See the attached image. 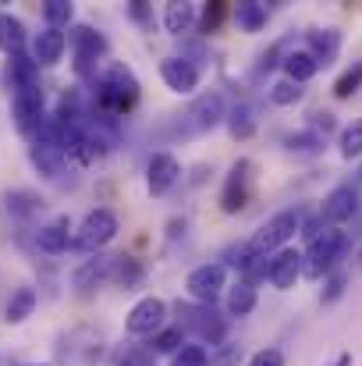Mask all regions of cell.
<instances>
[{"label":"cell","instance_id":"7bdbcfd3","mask_svg":"<svg viewBox=\"0 0 362 366\" xmlns=\"http://www.w3.org/2000/svg\"><path fill=\"white\" fill-rule=\"evenodd\" d=\"M248 366H284V352L273 349V345H270V349H259V352L248 360Z\"/></svg>","mask_w":362,"mask_h":366},{"label":"cell","instance_id":"c3c4849f","mask_svg":"<svg viewBox=\"0 0 362 366\" xmlns=\"http://www.w3.org/2000/svg\"><path fill=\"white\" fill-rule=\"evenodd\" d=\"M359 174H362V171H359Z\"/></svg>","mask_w":362,"mask_h":366},{"label":"cell","instance_id":"4316f807","mask_svg":"<svg viewBox=\"0 0 362 366\" xmlns=\"http://www.w3.org/2000/svg\"><path fill=\"white\" fill-rule=\"evenodd\" d=\"M231 14H235L241 32H259V29L266 25V18H270L266 4H259V0H241V4L231 7Z\"/></svg>","mask_w":362,"mask_h":366},{"label":"cell","instance_id":"bcb514c9","mask_svg":"<svg viewBox=\"0 0 362 366\" xmlns=\"http://www.w3.org/2000/svg\"><path fill=\"white\" fill-rule=\"evenodd\" d=\"M25 366H50V363H25Z\"/></svg>","mask_w":362,"mask_h":366},{"label":"cell","instance_id":"6da1fadb","mask_svg":"<svg viewBox=\"0 0 362 366\" xmlns=\"http://www.w3.org/2000/svg\"><path fill=\"white\" fill-rule=\"evenodd\" d=\"M89 86H93V114L100 118H118L139 100V79L121 61H104Z\"/></svg>","mask_w":362,"mask_h":366},{"label":"cell","instance_id":"7c38bea8","mask_svg":"<svg viewBox=\"0 0 362 366\" xmlns=\"http://www.w3.org/2000/svg\"><path fill=\"white\" fill-rule=\"evenodd\" d=\"M160 79H164V86L171 89V93H178V97H192L196 89H199V79H203V71L192 64V61H185V57H164L160 61Z\"/></svg>","mask_w":362,"mask_h":366},{"label":"cell","instance_id":"8fae6325","mask_svg":"<svg viewBox=\"0 0 362 366\" xmlns=\"http://www.w3.org/2000/svg\"><path fill=\"white\" fill-rule=\"evenodd\" d=\"M248 185H252V160H235L228 178H224V189H221V210L224 214H238L248 203Z\"/></svg>","mask_w":362,"mask_h":366},{"label":"cell","instance_id":"e575fe53","mask_svg":"<svg viewBox=\"0 0 362 366\" xmlns=\"http://www.w3.org/2000/svg\"><path fill=\"white\" fill-rule=\"evenodd\" d=\"M359 89H362V61H356V64L334 82V97H338V100H348V97L359 93Z\"/></svg>","mask_w":362,"mask_h":366},{"label":"cell","instance_id":"ffe728a7","mask_svg":"<svg viewBox=\"0 0 362 366\" xmlns=\"http://www.w3.org/2000/svg\"><path fill=\"white\" fill-rule=\"evenodd\" d=\"M306 50L320 61V68H327L341 50V32L338 29H313V32H306Z\"/></svg>","mask_w":362,"mask_h":366},{"label":"cell","instance_id":"7dc6e473","mask_svg":"<svg viewBox=\"0 0 362 366\" xmlns=\"http://www.w3.org/2000/svg\"><path fill=\"white\" fill-rule=\"evenodd\" d=\"M359 263H362V249H359Z\"/></svg>","mask_w":362,"mask_h":366},{"label":"cell","instance_id":"ee69618b","mask_svg":"<svg viewBox=\"0 0 362 366\" xmlns=\"http://www.w3.org/2000/svg\"><path fill=\"white\" fill-rule=\"evenodd\" d=\"M128 14H131L142 29H153V11H149L142 0H131V4H128Z\"/></svg>","mask_w":362,"mask_h":366},{"label":"cell","instance_id":"ac0fdd59","mask_svg":"<svg viewBox=\"0 0 362 366\" xmlns=\"http://www.w3.org/2000/svg\"><path fill=\"white\" fill-rule=\"evenodd\" d=\"M71 221L68 217H57V221H50V224H43L39 232H36V249L39 252H46V256H61V252H68V245H71Z\"/></svg>","mask_w":362,"mask_h":366},{"label":"cell","instance_id":"4dcf8cb0","mask_svg":"<svg viewBox=\"0 0 362 366\" xmlns=\"http://www.w3.org/2000/svg\"><path fill=\"white\" fill-rule=\"evenodd\" d=\"M71 18H75V4H68V0H46L43 4V21H46V29H68L71 25Z\"/></svg>","mask_w":362,"mask_h":366},{"label":"cell","instance_id":"f35d334b","mask_svg":"<svg viewBox=\"0 0 362 366\" xmlns=\"http://www.w3.org/2000/svg\"><path fill=\"white\" fill-rule=\"evenodd\" d=\"M341 153H345L348 160L362 153V118L359 122H352L345 132H341Z\"/></svg>","mask_w":362,"mask_h":366},{"label":"cell","instance_id":"cb8c5ba5","mask_svg":"<svg viewBox=\"0 0 362 366\" xmlns=\"http://www.w3.org/2000/svg\"><path fill=\"white\" fill-rule=\"evenodd\" d=\"M316 71H320V61H316L309 50H288V57H284V75H288V82L302 86V82H309Z\"/></svg>","mask_w":362,"mask_h":366},{"label":"cell","instance_id":"2e32d148","mask_svg":"<svg viewBox=\"0 0 362 366\" xmlns=\"http://www.w3.org/2000/svg\"><path fill=\"white\" fill-rule=\"evenodd\" d=\"M111 274H114V256H107V252H93L89 259H82V263L75 267L71 285H75L79 292H93V288H100L104 281H111Z\"/></svg>","mask_w":362,"mask_h":366},{"label":"cell","instance_id":"d4e9b609","mask_svg":"<svg viewBox=\"0 0 362 366\" xmlns=\"http://www.w3.org/2000/svg\"><path fill=\"white\" fill-rule=\"evenodd\" d=\"M284 149H288L291 157H320V153L327 149V139L316 135L313 128H298V132L284 135Z\"/></svg>","mask_w":362,"mask_h":366},{"label":"cell","instance_id":"5b68a950","mask_svg":"<svg viewBox=\"0 0 362 366\" xmlns=\"http://www.w3.org/2000/svg\"><path fill=\"white\" fill-rule=\"evenodd\" d=\"M352 249V235L341 232V228H327L320 239H313L306 256H302V274L306 277H323V274H334L338 263L348 256Z\"/></svg>","mask_w":362,"mask_h":366},{"label":"cell","instance_id":"836d02e7","mask_svg":"<svg viewBox=\"0 0 362 366\" xmlns=\"http://www.w3.org/2000/svg\"><path fill=\"white\" fill-rule=\"evenodd\" d=\"M302 86H295V82H288V79H281V82H273L270 86V104H277V107H291V104H298L302 100Z\"/></svg>","mask_w":362,"mask_h":366},{"label":"cell","instance_id":"3957f363","mask_svg":"<svg viewBox=\"0 0 362 366\" xmlns=\"http://www.w3.org/2000/svg\"><path fill=\"white\" fill-rule=\"evenodd\" d=\"M295 232H302V210L298 207H288V210H277L248 242H241V267L252 263V259H263V256H273L277 249L295 239ZM238 267V270H241Z\"/></svg>","mask_w":362,"mask_h":366},{"label":"cell","instance_id":"52a82bcc","mask_svg":"<svg viewBox=\"0 0 362 366\" xmlns=\"http://www.w3.org/2000/svg\"><path fill=\"white\" fill-rule=\"evenodd\" d=\"M118 232H121L118 214L111 207H96V210H89L82 217L79 232L71 235V249H79V252H104V245L114 242Z\"/></svg>","mask_w":362,"mask_h":366},{"label":"cell","instance_id":"277c9868","mask_svg":"<svg viewBox=\"0 0 362 366\" xmlns=\"http://www.w3.org/2000/svg\"><path fill=\"white\" fill-rule=\"evenodd\" d=\"M178 327L181 331H192L199 338V345H224L228 342V327H231V317L221 313L217 306H199V302H178Z\"/></svg>","mask_w":362,"mask_h":366},{"label":"cell","instance_id":"8992f818","mask_svg":"<svg viewBox=\"0 0 362 366\" xmlns=\"http://www.w3.org/2000/svg\"><path fill=\"white\" fill-rule=\"evenodd\" d=\"M107 50H111L107 36L96 32L93 25H75L71 29V54H75V75L79 79L93 82L100 64H104V57H107Z\"/></svg>","mask_w":362,"mask_h":366},{"label":"cell","instance_id":"7a4b0ae2","mask_svg":"<svg viewBox=\"0 0 362 366\" xmlns=\"http://www.w3.org/2000/svg\"><path fill=\"white\" fill-rule=\"evenodd\" d=\"M224 118H228L224 97H221V93H203V97H196L181 114H174L171 122L164 124L160 135H167V139H192V135L213 132Z\"/></svg>","mask_w":362,"mask_h":366},{"label":"cell","instance_id":"b9f144b4","mask_svg":"<svg viewBox=\"0 0 362 366\" xmlns=\"http://www.w3.org/2000/svg\"><path fill=\"white\" fill-rule=\"evenodd\" d=\"M309 128L327 139V135L334 132V114H331V111H313V114H309Z\"/></svg>","mask_w":362,"mask_h":366},{"label":"cell","instance_id":"5bb4252c","mask_svg":"<svg viewBox=\"0 0 362 366\" xmlns=\"http://www.w3.org/2000/svg\"><path fill=\"white\" fill-rule=\"evenodd\" d=\"M356 214H359V189H356V185H338V189L323 199V207H320V221H323L327 228L345 224V221H352Z\"/></svg>","mask_w":362,"mask_h":366},{"label":"cell","instance_id":"d590c367","mask_svg":"<svg viewBox=\"0 0 362 366\" xmlns=\"http://www.w3.org/2000/svg\"><path fill=\"white\" fill-rule=\"evenodd\" d=\"M228 11H231V7H228L224 0L206 4V7H203V18H199V29H203L206 36H210V32H217V29H221V21L228 18Z\"/></svg>","mask_w":362,"mask_h":366},{"label":"cell","instance_id":"d6a6232c","mask_svg":"<svg viewBox=\"0 0 362 366\" xmlns=\"http://www.w3.org/2000/svg\"><path fill=\"white\" fill-rule=\"evenodd\" d=\"M284 57H288V39H277L270 50L259 54V61H256V68H252V79H263L273 64H284Z\"/></svg>","mask_w":362,"mask_h":366},{"label":"cell","instance_id":"f546056e","mask_svg":"<svg viewBox=\"0 0 362 366\" xmlns=\"http://www.w3.org/2000/svg\"><path fill=\"white\" fill-rule=\"evenodd\" d=\"M224 122H228V132H231L235 139H248V135L256 132V107H252V104H235Z\"/></svg>","mask_w":362,"mask_h":366},{"label":"cell","instance_id":"ab89813d","mask_svg":"<svg viewBox=\"0 0 362 366\" xmlns=\"http://www.w3.org/2000/svg\"><path fill=\"white\" fill-rule=\"evenodd\" d=\"M238 363H241V345L224 342V345H217L210 352V366H238Z\"/></svg>","mask_w":362,"mask_h":366},{"label":"cell","instance_id":"9a60e30c","mask_svg":"<svg viewBox=\"0 0 362 366\" xmlns=\"http://www.w3.org/2000/svg\"><path fill=\"white\" fill-rule=\"evenodd\" d=\"M298 274H302V252L298 249H277L273 256H266V281L273 285V288H281V292H288L295 281H298Z\"/></svg>","mask_w":362,"mask_h":366},{"label":"cell","instance_id":"1f68e13d","mask_svg":"<svg viewBox=\"0 0 362 366\" xmlns=\"http://www.w3.org/2000/svg\"><path fill=\"white\" fill-rule=\"evenodd\" d=\"M181 345H185V331H181L178 324H167L164 331H156V335L149 338V349H153L156 356H160V352H171V356H174Z\"/></svg>","mask_w":362,"mask_h":366},{"label":"cell","instance_id":"f1b7e54d","mask_svg":"<svg viewBox=\"0 0 362 366\" xmlns=\"http://www.w3.org/2000/svg\"><path fill=\"white\" fill-rule=\"evenodd\" d=\"M39 210H43V196H39V192H32V189H14V192H7V214H11V217L25 221V217H32V214H39Z\"/></svg>","mask_w":362,"mask_h":366},{"label":"cell","instance_id":"ba28073f","mask_svg":"<svg viewBox=\"0 0 362 366\" xmlns=\"http://www.w3.org/2000/svg\"><path fill=\"white\" fill-rule=\"evenodd\" d=\"M11 118H14V128L21 135L32 139L43 128V122H46V97H43V89L32 86V89L11 93Z\"/></svg>","mask_w":362,"mask_h":366},{"label":"cell","instance_id":"9c48e42d","mask_svg":"<svg viewBox=\"0 0 362 366\" xmlns=\"http://www.w3.org/2000/svg\"><path fill=\"white\" fill-rule=\"evenodd\" d=\"M224 288H228V267L224 263H203V267H196L185 277V292L199 306H217V299H221Z\"/></svg>","mask_w":362,"mask_h":366},{"label":"cell","instance_id":"4fadbf2b","mask_svg":"<svg viewBox=\"0 0 362 366\" xmlns=\"http://www.w3.org/2000/svg\"><path fill=\"white\" fill-rule=\"evenodd\" d=\"M178 178H181V164H178L174 153H153L149 157V164H146V189H149V196L171 192L178 185Z\"/></svg>","mask_w":362,"mask_h":366},{"label":"cell","instance_id":"83f0119b","mask_svg":"<svg viewBox=\"0 0 362 366\" xmlns=\"http://www.w3.org/2000/svg\"><path fill=\"white\" fill-rule=\"evenodd\" d=\"M142 277H146V267H142V259H135V256H114V274H111V281L118 285V288H135V285H142Z\"/></svg>","mask_w":362,"mask_h":366},{"label":"cell","instance_id":"30bf717a","mask_svg":"<svg viewBox=\"0 0 362 366\" xmlns=\"http://www.w3.org/2000/svg\"><path fill=\"white\" fill-rule=\"evenodd\" d=\"M164 327H167V302L156 299V295L139 299V302L128 310V317H124V331H128L131 338H153V335L164 331Z\"/></svg>","mask_w":362,"mask_h":366},{"label":"cell","instance_id":"7402d4cb","mask_svg":"<svg viewBox=\"0 0 362 366\" xmlns=\"http://www.w3.org/2000/svg\"><path fill=\"white\" fill-rule=\"evenodd\" d=\"M25 43H29L25 21L14 18V14H7V11H0V50L7 57H14V54H25Z\"/></svg>","mask_w":362,"mask_h":366},{"label":"cell","instance_id":"d6986e66","mask_svg":"<svg viewBox=\"0 0 362 366\" xmlns=\"http://www.w3.org/2000/svg\"><path fill=\"white\" fill-rule=\"evenodd\" d=\"M196 25H199L196 4H188V0H171V4L164 7V29H167L171 36H188Z\"/></svg>","mask_w":362,"mask_h":366},{"label":"cell","instance_id":"44dd1931","mask_svg":"<svg viewBox=\"0 0 362 366\" xmlns=\"http://www.w3.org/2000/svg\"><path fill=\"white\" fill-rule=\"evenodd\" d=\"M68 46V36L61 29H43L36 39H32V61L36 64H57L61 54Z\"/></svg>","mask_w":362,"mask_h":366},{"label":"cell","instance_id":"f6af8a7d","mask_svg":"<svg viewBox=\"0 0 362 366\" xmlns=\"http://www.w3.org/2000/svg\"><path fill=\"white\" fill-rule=\"evenodd\" d=\"M334 366H352V352H341V356H338V363Z\"/></svg>","mask_w":362,"mask_h":366},{"label":"cell","instance_id":"484cf974","mask_svg":"<svg viewBox=\"0 0 362 366\" xmlns=\"http://www.w3.org/2000/svg\"><path fill=\"white\" fill-rule=\"evenodd\" d=\"M256 310V285L248 281H238L228 288V299H224V313L228 317H248Z\"/></svg>","mask_w":362,"mask_h":366},{"label":"cell","instance_id":"60d3db41","mask_svg":"<svg viewBox=\"0 0 362 366\" xmlns=\"http://www.w3.org/2000/svg\"><path fill=\"white\" fill-rule=\"evenodd\" d=\"M345 288H348V274L345 270H334L327 277V285H323V302H338L345 295Z\"/></svg>","mask_w":362,"mask_h":366},{"label":"cell","instance_id":"74e56055","mask_svg":"<svg viewBox=\"0 0 362 366\" xmlns=\"http://www.w3.org/2000/svg\"><path fill=\"white\" fill-rule=\"evenodd\" d=\"M171 366H210V352H206V345H181Z\"/></svg>","mask_w":362,"mask_h":366},{"label":"cell","instance_id":"e0dca14e","mask_svg":"<svg viewBox=\"0 0 362 366\" xmlns=\"http://www.w3.org/2000/svg\"><path fill=\"white\" fill-rule=\"evenodd\" d=\"M4 86H7V93H18V89H32V86H39V64L32 61V54H14V57H7Z\"/></svg>","mask_w":362,"mask_h":366},{"label":"cell","instance_id":"8d00e7d4","mask_svg":"<svg viewBox=\"0 0 362 366\" xmlns=\"http://www.w3.org/2000/svg\"><path fill=\"white\" fill-rule=\"evenodd\" d=\"M114 366H156V352L146 349V345H131V349L118 352Z\"/></svg>","mask_w":362,"mask_h":366},{"label":"cell","instance_id":"603a6c76","mask_svg":"<svg viewBox=\"0 0 362 366\" xmlns=\"http://www.w3.org/2000/svg\"><path fill=\"white\" fill-rule=\"evenodd\" d=\"M36 302H39L36 288H29V285L14 288V292H11V299H7V306H4V320H7V324H25V320L32 317Z\"/></svg>","mask_w":362,"mask_h":366}]
</instances>
